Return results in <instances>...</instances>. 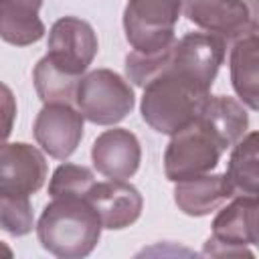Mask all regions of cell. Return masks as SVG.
<instances>
[{
	"label": "cell",
	"instance_id": "1",
	"mask_svg": "<svg viewBox=\"0 0 259 259\" xmlns=\"http://www.w3.org/2000/svg\"><path fill=\"white\" fill-rule=\"evenodd\" d=\"M223 59H225L223 36L206 30L188 32L160 53L144 55V53L132 51L125 57V75L134 85L144 87L160 71L176 69L194 77L198 83L210 89L223 65Z\"/></svg>",
	"mask_w": 259,
	"mask_h": 259
},
{
	"label": "cell",
	"instance_id": "2",
	"mask_svg": "<svg viewBox=\"0 0 259 259\" xmlns=\"http://www.w3.org/2000/svg\"><path fill=\"white\" fill-rule=\"evenodd\" d=\"M101 231V217L87 196H53L36 223L38 243L61 259L87 257Z\"/></svg>",
	"mask_w": 259,
	"mask_h": 259
},
{
	"label": "cell",
	"instance_id": "3",
	"mask_svg": "<svg viewBox=\"0 0 259 259\" xmlns=\"http://www.w3.org/2000/svg\"><path fill=\"white\" fill-rule=\"evenodd\" d=\"M208 95L210 89L194 77L164 69L144 85L140 111L152 130L172 136L198 117Z\"/></svg>",
	"mask_w": 259,
	"mask_h": 259
},
{
	"label": "cell",
	"instance_id": "4",
	"mask_svg": "<svg viewBox=\"0 0 259 259\" xmlns=\"http://www.w3.org/2000/svg\"><path fill=\"white\" fill-rule=\"evenodd\" d=\"M225 150L227 148L217 134L196 117L192 123L170 136L164 152V174L170 182L208 174L217 168Z\"/></svg>",
	"mask_w": 259,
	"mask_h": 259
},
{
	"label": "cell",
	"instance_id": "5",
	"mask_svg": "<svg viewBox=\"0 0 259 259\" xmlns=\"http://www.w3.org/2000/svg\"><path fill=\"white\" fill-rule=\"evenodd\" d=\"M75 103L87 121L95 125H115L132 113L136 95L130 81L119 73L95 69L81 77Z\"/></svg>",
	"mask_w": 259,
	"mask_h": 259
},
{
	"label": "cell",
	"instance_id": "6",
	"mask_svg": "<svg viewBox=\"0 0 259 259\" xmlns=\"http://www.w3.org/2000/svg\"><path fill=\"white\" fill-rule=\"evenodd\" d=\"M210 227L204 255H253L247 247L259 249V194H235L219 208Z\"/></svg>",
	"mask_w": 259,
	"mask_h": 259
},
{
	"label": "cell",
	"instance_id": "7",
	"mask_svg": "<svg viewBox=\"0 0 259 259\" xmlns=\"http://www.w3.org/2000/svg\"><path fill=\"white\" fill-rule=\"evenodd\" d=\"M182 12V0H127L123 10V32L130 47L152 55L170 47L174 26Z\"/></svg>",
	"mask_w": 259,
	"mask_h": 259
},
{
	"label": "cell",
	"instance_id": "8",
	"mask_svg": "<svg viewBox=\"0 0 259 259\" xmlns=\"http://www.w3.org/2000/svg\"><path fill=\"white\" fill-rule=\"evenodd\" d=\"M49 61L67 75L81 77L93 63L99 40L93 26L77 16H63L53 22L47 42Z\"/></svg>",
	"mask_w": 259,
	"mask_h": 259
},
{
	"label": "cell",
	"instance_id": "9",
	"mask_svg": "<svg viewBox=\"0 0 259 259\" xmlns=\"http://www.w3.org/2000/svg\"><path fill=\"white\" fill-rule=\"evenodd\" d=\"M83 119L71 103H45L32 125L34 140L51 158L67 160L83 140Z\"/></svg>",
	"mask_w": 259,
	"mask_h": 259
},
{
	"label": "cell",
	"instance_id": "10",
	"mask_svg": "<svg viewBox=\"0 0 259 259\" xmlns=\"http://www.w3.org/2000/svg\"><path fill=\"white\" fill-rule=\"evenodd\" d=\"M42 152L26 142H4L0 148V194L30 196L47 180Z\"/></svg>",
	"mask_w": 259,
	"mask_h": 259
},
{
	"label": "cell",
	"instance_id": "11",
	"mask_svg": "<svg viewBox=\"0 0 259 259\" xmlns=\"http://www.w3.org/2000/svg\"><path fill=\"white\" fill-rule=\"evenodd\" d=\"M182 14L198 28L227 40L253 32L245 0H182Z\"/></svg>",
	"mask_w": 259,
	"mask_h": 259
},
{
	"label": "cell",
	"instance_id": "12",
	"mask_svg": "<svg viewBox=\"0 0 259 259\" xmlns=\"http://www.w3.org/2000/svg\"><path fill=\"white\" fill-rule=\"evenodd\" d=\"M91 160L95 170L105 178L130 180L142 162L140 140L125 127L105 130L91 146Z\"/></svg>",
	"mask_w": 259,
	"mask_h": 259
},
{
	"label": "cell",
	"instance_id": "13",
	"mask_svg": "<svg viewBox=\"0 0 259 259\" xmlns=\"http://www.w3.org/2000/svg\"><path fill=\"white\" fill-rule=\"evenodd\" d=\"M87 198L97 208L103 229L109 231H119L134 225L144 208V198L140 190L127 180L109 178L103 182H95L89 188Z\"/></svg>",
	"mask_w": 259,
	"mask_h": 259
},
{
	"label": "cell",
	"instance_id": "14",
	"mask_svg": "<svg viewBox=\"0 0 259 259\" xmlns=\"http://www.w3.org/2000/svg\"><path fill=\"white\" fill-rule=\"evenodd\" d=\"M235 196L227 174H202L176 182L174 202L188 217H206Z\"/></svg>",
	"mask_w": 259,
	"mask_h": 259
},
{
	"label": "cell",
	"instance_id": "15",
	"mask_svg": "<svg viewBox=\"0 0 259 259\" xmlns=\"http://www.w3.org/2000/svg\"><path fill=\"white\" fill-rule=\"evenodd\" d=\"M229 71L239 101L259 111V30L235 40L229 55Z\"/></svg>",
	"mask_w": 259,
	"mask_h": 259
},
{
	"label": "cell",
	"instance_id": "16",
	"mask_svg": "<svg viewBox=\"0 0 259 259\" xmlns=\"http://www.w3.org/2000/svg\"><path fill=\"white\" fill-rule=\"evenodd\" d=\"M42 0H0V36L14 47L38 42L47 28L38 16Z\"/></svg>",
	"mask_w": 259,
	"mask_h": 259
},
{
	"label": "cell",
	"instance_id": "17",
	"mask_svg": "<svg viewBox=\"0 0 259 259\" xmlns=\"http://www.w3.org/2000/svg\"><path fill=\"white\" fill-rule=\"evenodd\" d=\"M198 117L217 134L225 148H233L249 127V113L243 103L229 95H208Z\"/></svg>",
	"mask_w": 259,
	"mask_h": 259
},
{
	"label": "cell",
	"instance_id": "18",
	"mask_svg": "<svg viewBox=\"0 0 259 259\" xmlns=\"http://www.w3.org/2000/svg\"><path fill=\"white\" fill-rule=\"evenodd\" d=\"M225 174L235 194H259V130L245 134L233 146Z\"/></svg>",
	"mask_w": 259,
	"mask_h": 259
},
{
	"label": "cell",
	"instance_id": "19",
	"mask_svg": "<svg viewBox=\"0 0 259 259\" xmlns=\"http://www.w3.org/2000/svg\"><path fill=\"white\" fill-rule=\"evenodd\" d=\"M32 81L36 95L40 97L42 103H73L81 77H73L57 69L45 55L34 65Z\"/></svg>",
	"mask_w": 259,
	"mask_h": 259
},
{
	"label": "cell",
	"instance_id": "20",
	"mask_svg": "<svg viewBox=\"0 0 259 259\" xmlns=\"http://www.w3.org/2000/svg\"><path fill=\"white\" fill-rule=\"evenodd\" d=\"M95 174L87 166L65 162L55 168L51 182H49V194L53 196H87L89 188L95 184Z\"/></svg>",
	"mask_w": 259,
	"mask_h": 259
},
{
	"label": "cell",
	"instance_id": "21",
	"mask_svg": "<svg viewBox=\"0 0 259 259\" xmlns=\"http://www.w3.org/2000/svg\"><path fill=\"white\" fill-rule=\"evenodd\" d=\"M0 227L12 237H24L34 229L30 196L0 194Z\"/></svg>",
	"mask_w": 259,
	"mask_h": 259
},
{
	"label": "cell",
	"instance_id": "22",
	"mask_svg": "<svg viewBox=\"0 0 259 259\" xmlns=\"http://www.w3.org/2000/svg\"><path fill=\"white\" fill-rule=\"evenodd\" d=\"M245 2L249 8V18H251L253 30H259V0H245Z\"/></svg>",
	"mask_w": 259,
	"mask_h": 259
}]
</instances>
